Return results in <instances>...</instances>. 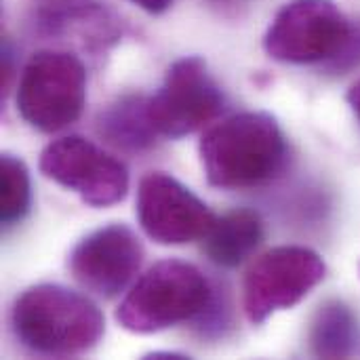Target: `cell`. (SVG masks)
I'll list each match as a JSON object with an SVG mask.
<instances>
[{
  "label": "cell",
  "mask_w": 360,
  "mask_h": 360,
  "mask_svg": "<svg viewBox=\"0 0 360 360\" xmlns=\"http://www.w3.org/2000/svg\"><path fill=\"white\" fill-rule=\"evenodd\" d=\"M137 219L158 245H186L211 230V209L175 177L152 171L137 186Z\"/></svg>",
  "instance_id": "cell-9"
},
{
  "label": "cell",
  "mask_w": 360,
  "mask_h": 360,
  "mask_svg": "<svg viewBox=\"0 0 360 360\" xmlns=\"http://www.w3.org/2000/svg\"><path fill=\"white\" fill-rule=\"evenodd\" d=\"M99 133L120 148H146L158 135L148 116V99L124 97L99 120Z\"/></svg>",
  "instance_id": "cell-13"
},
{
  "label": "cell",
  "mask_w": 360,
  "mask_h": 360,
  "mask_svg": "<svg viewBox=\"0 0 360 360\" xmlns=\"http://www.w3.org/2000/svg\"><path fill=\"white\" fill-rule=\"evenodd\" d=\"M209 186L249 190L274 179L287 158V141L268 112H240L209 127L198 143Z\"/></svg>",
  "instance_id": "cell-1"
},
{
  "label": "cell",
  "mask_w": 360,
  "mask_h": 360,
  "mask_svg": "<svg viewBox=\"0 0 360 360\" xmlns=\"http://www.w3.org/2000/svg\"><path fill=\"white\" fill-rule=\"evenodd\" d=\"M224 108V93L202 57L173 61L160 89L148 99V116L158 135L179 139L209 124Z\"/></svg>",
  "instance_id": "cell-7"
},
{
  "label": "cell",
  "mask_w": 360,
  "mask_h": 360,
  "mask_svg": "<svg viewBox=\"0 0 360 360\" xmlns=\"http://www.w3.org/2000/svg\"><path fill=\"white\" fill-rule=\"evenodd\" d=\"M327 274L325 259L308 247H274L247 272L243 306L253 325L268 321L278 310L297 306Z\"/></svg>",
  "instance_id": "cell-6"
},
{
  "label": "cell",
  "mask_w": 360,
  "mask_h": 360,
  "mask_svg": "<svg viewBox=\"0 0 360 360\" xmlns=\"http://www.w3.org/2000/svg\"><path fill=\"white\" fill-rule=\"evenodd\" d=\"M346 99H348V103H350V108H352L354 116L359 118V122H360V80H356V82L350 86V91H348Z\"/></svg>",
  "instance_id": "cell-16"
},
{
  "label": "cell",
  "mask_w": 360,
  "mask_h": 360,
  "mask_svg": "<svg viewBox=\"0 0 360 360\" xmlns=\"http://www.w3.org/2000/svg\"><path fill=\"white\" fill-rule=\"evenodd\" d=\"M32 202L30 171L25 162L13 154H2L0 158V219L11 226L21 221Z\"/></svg>",
  "instance_id": "cell-14"
},
{
  "label": "cell",
  "mask_w": 360,
  "mask_h": 360,
  "mask_svg": "<svg viewBox=\"0 0 360 360\" xmlns=\"http://www.w3.org/2000/svg\"><path fill=\"white\" fill-rule=\"evenodd\" d=\"M141 259L143 249L135 232L110 224L86 234L70 253L68 266L80 287L99 297H114L135 278Z\"/></svg>",
  "instance_id": "cell-10"
},
{
  "label": "cell",
  "mask_w": 360,
  "mask_h": 360,
  "mask_svg": "<svg viewBox=\"0 0 360 360\" xmlns=\"http://www.w3.org/2000/svg\"><path fill=\"white\" fill-rule=\"evenodd\" d=\"M356 342V321L342 302H327L310 329L312 352L321 359H346Z\"/></svg>",
  "instance_id": "cell-12"
},
{
  "label": "cell",
  "mask_w": 360,
  "mask_h": 360,
  "mask_svg": "<svg viewBox=\"0 0 360 360\" xmlns=\"http://www.w3.org/2000/svg\"><path fill=\"white\" fill-rule=\"evenodd\" d=\"M150 359H186L184 354H175V352H154V354H150Z\"/></svg>",
  "instance_id": "cell-17"
},
{
  "label": "cell",
  "mask_w": 360,
  "mask_h": 360,
  "mask_svg": "<svg viewBox=\"0 0 360 360\" xmlns=\"http://www.w3.org/2000/svg\"><path fill=\"white\" fill-rule=\"evenodd\" d=\"M354 40V27L333 0H289L264 36V51L281 63L310 65L335 59Z\"/></svg>",
  "instance_id": "cell-5"
},
{
  "label": "cell",
  "mask_w": 360,
  "mask_h": 360,
  "mask_svg": "<svg viewBox=\"0 0 360 360\" xmlns=\"http://www.w3.org/2000/svg\"><path fill=\"white\" fill-rule=\"evenodd\" d=\"M11 325L15 338L27 350L68 359L95 348L105 323L89 297L61 285H36L17 297Z\"/></svg>",
  "instance_id": "cell-2"
},
{
  "label": "cell",
  "mask_w": 360,
  "mask_h": 360,
  "mask_svg": "<svg viewBox=\"0 0 360 360\" xmlns=\"http://www.w3.org/2000/svg\"><path fill=\"white\" fill-rule=\"evenodd\" d=\"M129 2L137 4L139 8H143V11L152 13V15H160L173 4V0H129Z\"/></svg>",
  "instance_id": "cell-15"
},
{
  "label": "cell",
  "mask_w": 360,
  "mask_h": 360,
  "mask_svg": "<svg viewBox=\"0 0 360 360\" xmlns=\"http://www.w3.org/2000/svg\"><path fill=\"white\" fill-rule=\"evenodd\" d=\"M264 226L255 211L236 209L221 217H215L211 230L205 234L207 257L224 268L243 264L262 243Z\"/></svg>",
  "instance_id": "cell-11"
},
{
  "label": "cell",
  "mask_w": 360,
  "mask_h": 360,
  "mask_svg": "<svg viewBox=\"0 0 360 360\" xmlns=\"http://www.w3.org/2000/svg\"><path fill=\"white\" fill-rule=\"evenodd\" d=\"M40 171L95 209L120 202L129 190L127 167L80 135L51 141L40 154Z\"/></svg>",
  "instance_id": "cell-8"
},
{
  "label": "cell",
  "mask_w": 360,
  "mask_h": 360,
  "mask_svg": "<svg viewBox=\"0 0 360 360\" xmlns=\"http://www.w3.org/2000/svg\"><path fill=\"white\" fill-rule=\"evenodd\" d=\"M86 101V70L63 51H38L23 65L17 84V112L34 129L57 133L82 114Z\"/></svg>",
  "instance_id": "cell-4"
},
{
  "label": "cell",
  "mask_w": 360,
  "mask_h": 360,
  "mask_svg": "<svg viewBox=\"0 0 360 360\" xmlns=\"http://www.w3.org/2000/svg\"><path fill=\"white\" fill-rule=\"evenodd\" d=\"M211 304L205 274L179 259L152 266L124 295L116 321L131 333H158L200 316Z\"/></svg>",
  "instance_id": "cell-3"
}]
</instances>
